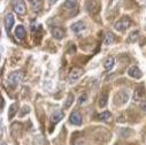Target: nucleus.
Returning a JSON list of instances; mask_svg holds the SVG:
<instances>
[{
	"mask_svg": "<svg viewBox=\"0 0 146 145\" xmlns=\"http://www.w3.org/2000/svg\"><path fill=\"white\" fill-rule=\"evenodd\" d=\"M76 6H77V0H66V3H64V7L68 9L75 8Z\"/></svg>",
	"mask_w": 146,
	"mask_h": 145,
	"instance_id": "nucleus-19",
	"label": "nucleus"
},
{
	"mask_svg": "<svg viewBox=\"0 0 146 145\" xmlns=\"http://www.w3.org/2000/svg\"><path fill=\"white\" fill-rule=\"evenodd\" d=\"M129 99V93L125 91V90H122V91H119V93L115 96V105H124Z\"/></svg>",
	"mask_w": 146,
	"mask_h": 145,
	"instance_id": "nucleus-3",
	"label": "nucleus"
},
{
	"mask_svg": "<svg viewBox=\"0 0 146 145\" xmlns=\"http://www.w3.org/2000/svg\"><path fill=\"white\" fill-rule=\"evenodd\" d=\"M52 35H53V37L56 38V39H62L64 37V30L59 28V27H56V28H54L52 30Z\"/></svg>",
	"mask_w": 146,
	"mask_h": 145,
	"instance_id": "nucleus-13",
	"label": "nucleus"
},
{
	"mask_svg": "<svg viewBox=\"0 0 146 145\" xmlns=\"http://www.w3.org/2000/svg\"><path fill=\"white\" fill-rule=\"evenodd\" d=\"M129 25H130V19L129 17H127V16H124V17H122L120 21H117L116 23H115V29L117 30V31H124L125 29H128L129 28Z\"/></svg>",
	"mask_w": 146,
	"mask_h": 145,
	"instance_id": "nucleus-4",
	"label": "nucleus"
},
{
	"mask_svg": "<svg viewBox=\"0 0 146 145\" xmlns=\"http://www.w3.org/2000/svg\"><path fill=\"white\" fill-rule=\"evenodd\" d=\"M17 108H19L17 102H14V104L11 105V107H9V113H8V118H9V119H13V118H14V115L17 113Z\"/></svg>",
	"mask_w": 146,
	"mask_h": 145,
	"instance_id": "nucleus-18",
	"label": "nucleus"
},
{
	"mask_svg": "<svg viewBox=\"0 0 146 145\" xmlns=\"http://www.w3.org/2000/svg\"><path fill=\"white\" fill-rule=\"evenodd\" d=\"M14 22H15V20H14L13 14H7L6 17H5V27H6V30H7L8 33L11 32V30L14 25Z\"/></svg>",
	"mask_w": 146,
	"mask_h": 145,
	"instance_id": "nucleus-8",
	"label": "nucleus"
},
{
	"mask_svg": "<svg viewBox=\"0 0 146 145\" xmlns=\"http://www.w3.org/2000/svg\"><path fill=\"white\" fill-rule=\"evenodd\" d=\"M138 35H139V31H138V30H135L133 32H131L130 36H129V38H128V42H129V43L136 42L137 38H138Z\"/></svg>",
	"mask_w": 146,
	"mask_h": 145,
	"instance_id": "nucleus-22",
	"label": "nucleus"
},
{
	"mask_svg": "<svg viewBox=\"0 0 146 145\" xmlns=\"http://www.w3.org/2000/svg\"><path fill=\"white\" fill-rule=\"evenodd\" d=\"M30 3V5L32 6V8L36 11V12H40L42 8H43V1L42 0H28Z\"/></svg>",
	"mask_w": 146,
	"mask_h": 145,
	"instance_id": "nucleus-12",
	"label": "nucleus"
},
{
	"mask_svg": "<svg viewBox=\"0 0 146 145\" xmlns=\"http://www.w3.org/2000/svg\"><path fill=\"white\" fill-rule=\"evenodd\" d=\"M61 119H63V113H62V111L58 110V111H55V112L53 113V115H52V118H51V122L54 123V124H56L58 122L61 121Z\"/></svg>",
	"mask_w": 146,
	"mask_h": 145,
	"instance_id": "nucleus-11",
	"label": "nucleus"
},
{
	"mask_svg": "<svg viewBox=\"0 0 146 145\" xmlns=\"http://www.w3.org/2000/svg\"><path fill=\"white\" fill-rule=\"evenodd\" d=\"M70 123L72 124H75V126H80L82 123V115L80 112L75 111V112H72L71 115H70V119H69Z\"/></svg>",
	"mask_w": 146,
	"mask_h": 145,
	"instance_id": "nucleus-7",
	"label": "nucleus"
},
{
	"mask_svg": "<svg viewBox=\"0 0 146 145\" xmlns=\"http://www.w3.org/2000/svg\"><path fill=\"white\" fill-rule=\"evenodd\" d=\"M107 101H108V92L105 91L100 94V98H99V106L102 108L107 105Z\"/></svg>",
	"mask_w": 146,
	"mask_h": 145,
	"instance_id": "nucleus-15",
	"label": "nucleus"
},
{
	"mask_svg": "<svg viewBox=\"0 0 146 145\" xmlns=\"http://www.w3.org/2000/svg\"><path fill=\"white\" fill-rule=\"evenodd\" d=\"M117 145H119V144H117Z\"/></svg>",
	"mask_w": 146,
	"mask_h": 145,
	"instance_id": "nucleus-27",
	"label": "nucleus"
},
{
	"mask_svg": "<svg viewBox=\"0 0 146 145\" xmlns=\"http://www.w3.org/2000/svg\"><path fill=\"white\" fill-rule=\"evenodd\" d=\"M105 69L106 70H111L113 67H114V58L113 57H107L106 60H105Z\"/></svg>",
	"mask_w": 146,
	"mask_h": 145,
	"instance_id": "nucleus-16",
	"label": "nucleus"
},
{
	"mask_svg": "<svg viewBox=\"0 0 146 145\" xmlns=\"http://www.w3.org/2000/svg\"><path fill=\"white\" fill-rule=\"evenodd\" d=\"M128 74H129L131 77H133V78H140V77L143 76L141 70H140L139 68H137L136 66L131 67V68L128 70Z\"/></svg>",
	"mask_w": 146,
	"mask_h": 145,
	"instance_id": "nucleus-9",
	"label": "nucleus"
},
{
	"mask_svg": "<svg viewBox=\"0 0 146 145\" xmlns=\"http://www.w3.org/2000/svg\"><path fill=\"white\" fill-rule=\"evenodd\" d=\"M25 35H27V32H25L24 27L23 25H17L16 29H15V36H16V38L20 39V41H22V39L25 38Z\"/></svg>",
	"mask_w": 146,
	"mask_h": 145,
	"instance_id": "nucleus-10",
	"label": "nucleus"
},
{
	"mask_svg": "<svg viewBox=\"0 0 146 145\" xmlns=\"http://www.w3.org/2000/svg\"><path fill=\"white\" fill-rule=\"evenodd\" d=\"M1 145H6V143H5V142H3V143H1Z\"/></svg>",
	"mask_w": 146,
	"mask_h": 145,
	"instance_id": "nucleus-26",
	"label": "nucleus"
},
{
	"mask_svg": "<svg viewBox=\"0 0 146 145\" xmlns=\"http://www.w3.org/2000/svg\"><path fill=\"white\" fill-rule=\"evenodd\" d=\"M145 96V89L143 86H138L135 90V94H133V99L135 100H140L141 98H144Z\"/></svg>",
	"mask_w": 146,
	"mask_h": 145,
	"instance_id": "nucleus-14",
	"label": "nucleus"
},
{
	"mask_svg": "<svg viewBox=\"0 0 146 145\" xmlns=\"http://www.w3.org/2000/svg\"><path fill=\"white\" fill-rule=\"evenodd\" d=\"M86 99H88L86 93H83V94H82V96H80V98H78V104H80V105L84 104V102L86 101Z\"/></svg>",
	"mask_w": 146,
	"mask_h": 145,
	"instance_id": "nucleus-23",
	"label": "nucleus"
},
{
	"mask_svg": "<svg viewBox=\"0 0 146 145\" xmlns=\"http://www.w3.org/2000/svg\"><path fill=\"white\" fill-rule=\"evenodd\" d=\"M12 6H13V9L19 15H24L25 12H27L24 0H12Z\"/></svg>",
	"mask_w": 146,
	"mask_h": 145,
	"instance_id": "nucleus-2",
	"label": "nucleus"
},
{
	"mask_svg": "<svg viewBox=\"0 0 146 145\" xmlns=\"http://www.w3.org/2000/svg\"><path fill=\"white\" fill-rule=\"evenodd\" d=\"M48 1H50V4H51V5H53V4H55V3L58 1V0H48Z\"/></svg>",
	"mask_w": 146,
	"mask_h": 145,
	"instance_id": "nucleus-25",
	"label": "nucleus"
},
{
	"mask_svg": "<svg viewBox=\"0 0 146 145\" xmlns=\"http://www.w3.org/2000/svg\"><path fill=\"white\" fill-rule=\"evenodd\" d=\"M99 120L104 121V122H111V119H112V114L109 113V112H102L101 114H99Z\"/></svg>",
	"mask_w": 146,
	"mask_h": 145,
	"instance_id": "nucleus-17",
	"label": "nucleus"
},
{
	"mask_svg": "<svg viewBox=\"0 0 146 145\" xmlns=\"http://www.w3.org/2000/svg\"><path fill=\"white\" fill-rule=\"evenodd\" d=\"M140 108H141V111L143 112H146V99H144L140 104Z\"/></svg>",
	"mask_w": 146,
	"mask_h": 145,
	"instance_id": "nucleus-24",
	"label": "nucleus"
},
{
	"mask_svg": "<svg viewBox=\"0 0 146 145\" xmlns=\"http://www.w3.org/2000/svg\"><path fill=\"white\" fill-rule=\"evenodd\" d=\"M22 77H23L22 71H14V72H12V74H9V76L7 78V83L11 88L15 89L20 84V82L22 81Z\"/></svg>",
	"mask_w": 146,
	"mask_h": 145,
	"instance_id": "nucleus-1",
	"label": "nucleus"
},
{
	"mask_svg": "<svg viewBox=\"0 0 146 145\" xmlns=\"http://www.w3.org/2000/svg\"><path fill=\"white\" fill-rule=\"evenodd\" d=\"M72 101H74V96L70 93V94H68V97H67V99H66V102H64V105H63L64 110H67V108H69V107L71 106Z\"/></svg>",
	"mask_w": 146,
	"mask_h": 145,
	"instance_id": "nucleus-20",
	"label": "nucleus"
},
{
	"mask_svg": "<svg viewBox=\"0 0 146 145\" xmlns=\"http://www.w3.org/2000/svg\"><path fill=\"white\" fill-rule=\"evenodd\" d=\"M114 43V35L112 32H109L106 35V38H105V44L106 45H111Z\"/></svg>",
	"mask_w": 146,
	"mask_h": 145,
	"instance_id": "nucleus-21",
	"label": "nucleus"
},
{
	"mask_svg": "<svg viewBox=\"0 0 146 145\" xmlns=\"http://www.w3.org/2000/svg\"><path fill=\"white\" fill-rule=\"evenodd\" d=\"M71 30H72V32H74L75 35H81L82 32H84V30H85V24L82 22V21H78V22H76V23H74L71 25Z\"/></svg>",
	"mask_w": 146,
	"mask_h": 145,
	"instance_id": "nucleus-6",
	"label": "nucleus"
},
{
	"mask_svg": "<svg viewBox=\"0 0 146 145\" xmlns=\"http://www.w3.org/2000/svg\"><path fill=\"white\" fill-rule=\"evenodd\" d=\"M82 74H83V70L81 69V68H78V67H74L71 70H70V72H69V81L70 82H75V81H77L81 76H82Z\"/></svg>",
	"mask_w": 146,
	"mask_h": 145,
	"instance_id": "nucleus-5",
	"label": "nucleus"
}]
</instances>
